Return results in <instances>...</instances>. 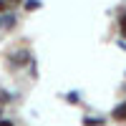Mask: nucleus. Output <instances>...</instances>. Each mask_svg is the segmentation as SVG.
Listing matches in <instances>:
<instances>
[{
	"label": "nucleus",
	"instance_id": "1",
	"mask_svg": "<svg viewBox=\"0 0 126 126\" xmlns=\"http://www.w3.org/2000/svg\"><path fill=\"white\" fill-rule=\"evenodd\" d=\"M111 119H116V121H126V101H121L119 106L111 111Z\"/></svg>",
	"mask_w": 126,
	"mask_h": 126
},
{
	"label": "nucleus",
	"instance_id": "2",
	"mask_svg": "<svg viewBox=\"0 0 126 126\" xmlns=\"http://www.w3.org/2000/svg\"><path fill=\"white\" fill-rule=\"evenodd\" d=\"M119 25H121V35L126 38V15H121V20H119Z\"/></svg>",
	"mask_w": 126,
	"mask_h": 126
},
{
	"label": "nucleus",
	"instance_id": "3",
	"mask_svg": "<svg viewBox=\"0 0 126 126\" xmlns=\"http://www.w3.org/2000/svg\"><path fill=\"white\" fill-rule=\"evenodd\" d=\"M25 8H28V10H30V8H40V3H38V0H28Z\"/></svg>",
	"mask_w": 126,
	"mask_h": 126
},
{
	"label": "nucleus",
	"instance_id": "4",
	"mask_svg": "<svg viewBox=\"0 0 126 126\" xmlns=\"http://www.w3.org/2000/svg\"><path fill=\"white\" fill-rule=\"evenodd\" d=\"M8 10V5H5V0H0V13H5Z\"/></svg>",
	"mask_w": 126,
	"mask_h": 126
},
{
	"label": "nucleus",
	"instance_id": "5",
	"mask_svg": "<svg viewBox=\"0 0 126 126\" xmlns=\"http://www.w3.org/2000/svg\"><path fill=\"white\" fill-rule=\"evenodd\" d=\"M0 126H15V124H13V121H5V119H3V121H0Z\"/></svg>",
	"mask_w": 126,
	"mask_h": 126
},
{
	"label": "nucleus",
	"instance_id": "6",
	"mask_svg": "<svg viewBox=\"0 0 126 126\" xmlns=\"http://www.w3.org/2000/svg\"><path fill=\"white\" fill-rule=\"evenodd\" d=\"M13 3H18V0H13Z\"/></svg>",
	"mask_w": 126,
	"mask_h": 126
}]
</instances>
